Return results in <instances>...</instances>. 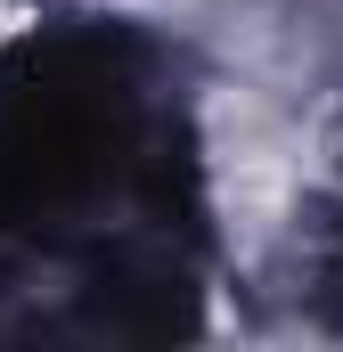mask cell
Returning <instances> with one entry per match:
<instances>
[{
  "mask_svg": "<svg viewBox=\"0 0 343 352\" xmlns=\"http://www.w3.org/2000/svg\"><path fill=\"white\" fill-rule=\"evenodd\" d=\"M8 25H16V8H0V33H8Z\"/></svg>",
  "mask_w": 343,
  "mask_h": 352,
  "instance_id": "1",
  "label": "cell"
}]
</instances>
